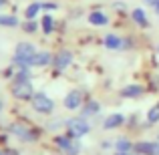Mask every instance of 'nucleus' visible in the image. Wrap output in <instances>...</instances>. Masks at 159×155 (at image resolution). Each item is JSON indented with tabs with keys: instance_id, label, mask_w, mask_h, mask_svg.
Segmentation results:
<instances>
[{
	"instance_id": "nucleus-1",
	"label": "nucleus",
	"mask_w": 159,
	"mask_h": 155,
	"mask_svg": "<svg viewBox=\"0 0 159 155\" xmlns=\"http://www.w3.org/2000/svg\"><path fill=\"white\" fill-rule=\"evenodd\" d=\"M36 52L39 51H36V47L32 43H18L14 48L12 62L16 65V69H30V61Z\"/></svg>"
},
{
	"instance_id": "nucleus-2",
	"label": "nucleus",
	"mask_w": 159,
	"mask_h": 155,
	"mask_svg": "<svg viewBox=\"0 0 159 155\" xmlns=\"http://www.w3.org/2000/svg\"><path fill=\"white\" fill-rule=\"evenodd\" d=\"M65 127H66V135H70L73 139H81V137L89 135V131H91L89 119L83 117V115L81 117H70L65 123Z\"/></svg>"
},
{
	"instance_id": "nucleus-3",
	"label": "nucleus",
	"mask_w": 159,
	"mask_h": 155,
	"mask_svg": "<svg viewBox=\"0 0 159 155\" xmlns=\"http://www.w3.org/2000/svg\"><path fill=\"white\" fill-rule=\"evenodd\" d=\"M30 105H32V109H34L36 113H40V115H51L54 111V101L47 93H34L32 99H30Z\"/></svg>"
},
{
	"instance_id": "nucleus-4",
	"label": "nucleus",
	"mask_w": 159,
	"mask_h": 155,
	"mask_svg": "<svg viewBox=\"0 0 159 155\" xmlns=\"http://www.w3.org/2000/svg\"><path fill=\"white\" fill-rule=\"evenodd\" d=\"M54 143H57V147L65 155H79L83 149V145L77 139H73L70 135H57L54 137Z\"/></svg>"
},
{
	"instance_id": "nucleus-5",
	"label": "nucleus",
	"mask_w": 159,
	"mask_h": 155,
	"mask_svg": "<svg viewBox=\"0 0 159 155\" xmlns=\"http://www.w3.org/2000/svg\"><path fill=\"white\" fill-rule=\"evenodd\" d=\"M10 135H14L16 139L22 141V143H32V141L36 139L34 133H32L26 125H22V123H12L10 125Z\"/></svg>"
},
{
	"instance_id": "nucleus-6",
	"label": "nucleus",
	"mask_w": 159,
	"mask_h": 155,
	"mask_svg": "<svg viewBox=\"0 0 159 155\" xmlns=\"http://www.w3.org/2000/svg\"><path fill=\"white\" fill-rule=\"evenodd\" d=\"M81 105H83V93L79 89L69 91L62 99V107L69 109V111H77V109H81Z\"/></svg>"
},
{
	"instance_id": "nucleus-7",
	"label": "nucleus",
	"mask_w": 159,
	"mask_h": 155,
	"mask_svg": "<svg viewBox=\"0 0 159 155\" xmlns=\"http://www.w3.org/2000/svg\"><path fill=\"white\" fill-rule=\"evenodd\" d=\"M12 95H14L16 99H26V101H30L32 95H34L32 81H28V83H14V85H12Z\"/></svg>"
},
{
	"instance_id": "nucleus-8",
	"label": "nucleus",
	"mask_w": 159,
	"mask_h": 155,
	"mask_svg": "<svg viewBox=\"0 0 159 155\" xmlns=\"http://www.w3.org/2000/svg\"><path fill=\"white\" fill-rule=\"evenodd\" d=\"M137 155H159V141H139L133 145Z\"/></svg>"
},
{
	"instance_id": "nucleus-9",
	"label": "nucleus",
	"mask_w": 159,
	"mask_h": 155,
	"mask_svg": "<svg viewBox=\"0 0 159 155\" xmlns=\"http://www.w3.org/2000/svg\"><path fill=\"white\" fill-rule=\"evenodd\" d=\"M70 62H73V52H70V51H61L57 57H54L52 65H54V69H57L58 73H62Z\"/></svg>"
},
{
	"instance_id": "nucleus-10",
	"label": "nucleus",
	"mask_w": 159,
	"mask_h": 155,
	"mask_svg": "<svg viewBox=\"0 0 159 155\" xmlns=\"http://www.w3.org/2000/svg\"><path fill=\"white\" fill-rule=\"evenodd\" d=\"M52 61H54V57L48 51H39L30 61V69L32 66H48V65H52Z\"/></svg>"
},
{
	"instance_id": "nucleus-11",
	"label": "nucleus",
	"mask_w": 159,
	"mask_h": 155,
	"mask_svg": "<svg viewBox=\"0 0 159 155\" xmlns=\"http://www.w3.org/2000/svg\"><path fill=\"white\" fill-rule=\"evenodd\" d=\"M105 47L109 51H121V48H127L129 43L123 40L121 36H117V34H107L105 36Z\"/></svg>"
},
{
	"instance_id": "nucleus-12",
	"label": "nucleus",
	"mask_w": 159,
	"mask_h": 155,
	"mask_svg": "<svg viewBox=\"0 0 159 155\" xmlns=\"http://www.w3.org/2000/svg\"><path fill=\"white\" fill-rule=\"evenodd\" d=\"M123 123H125V117L121 115V113H115V115H109L107 119L103 121V127L111 131V129H117V127H121Z\"/></svg>"
},
{
	"instance_id": "nucleus-13",
	"label": "nucleus",
	"mask_w": 159,
	"mask_h": 155,
	"mask_svg": "<svg viewBox=\"0 0 159 155\" xmlns=\"http://www.w3.org/2000/svg\"><path fill=\"white\" fill-rule=\"evenodd\" d=\"M121 95H123L125 99H135V97H141V95H143V87H141V85H127V87H123Z\"/></svg>"
},
{
	"instance_id": "nucleus-14",
	"label": "nucleus",
	"mask_w": 159,
	"mask_h": 155,
	"mask_svg": "<svg viewBox=\"0 0 159 155\" xmlns=\"http://www.w3.org/2000/svg\"><path fill=\"white\" fill-rule=\"evenodd\" d=\"M133 145H135V143H131L127 137H119V139L115 141V149H117L119 153H129V151H133Z\"/></svg>"
},
{
	"instance_id": "nucleus-15",
	"label": "nucleus",
	"mask_w": 159,
	"mask_h": 155,
	"mask_svg": "<svg viewBox=\"0 0 159 155\" xmlns=\"http://www.w3.org/2000/svg\"><path fill=\"white\" fill-rule=\"evenodd\" d=\"M131 18L135 20L139 26H147V24H149V18H147V14H145L143 8H135V10L131 12Z\"/></svg>"
},
{
	"instance_id": "nucleus-16",
	"label": "nucleus",
	"mask_w": 159,
	"mask_h": 155,
	"mask_svg": "<svg viewBox=\"0 0 159 155\" xmlns=\"http://www.w3.org/2000/svg\"><path fill=\"white\" fill-rule=\"evenodd\" d=\"M89 22L93 24V26H105V24L109 22V18L103 12H91L89 14Z\"/></svg>"
},
{
	"instance_id": "nucleus-17",
	"label": "nucleus",
	"mask_w": 159,
	"mask_h": 155,
	"mask_svg": "<svg viewBox=\"0 0 159 155\" xmlns=\"http://www.w3.org/2000/svg\"><path fill=\"white\" fill-rule=\"evenodd\" d=\"M101 111V105L97 101H91L85 105V109H83V117H91V115H97V113Z\"/></svg>"
},
{
	"instance_id": "nucleus-18",
	"label": "nucleus",
	"mask_w": 159,
	"mask_h": 155,
	"mask_svg": "<svg viewBox=\"0 0 159 155\" xmlns=\"http://www.w3.org/2000/svg\"><path fill=\"white\" fill-rule=\"evenodd\" d=\"M147 123H149V125L159 123V103H155V105H153V107L147 111Z\"/></svg>"
},
{
	"instance_id": "nucleus-19",
	"label": "nucleus",
	"mask_w": 159,
	"mask_h": 155,
	"mask_svg": "<svg viewBox=\"0 0 159 155\" xmlns=\"http://www.w3.org/2000/svg\"><path fill=\"white\" fill-rule=\"evenodd\" d=\"M18 24V18L10 14H0V26H16Z\"/></svg>"
},
{
	"instance_id": "nucleus-20",
	"label": "nucleus",
	"mask_w": 159,
	"mask_h": 155,
	"mask_svg": "<svg viewBox=\"0 0 159 155\" xmlns=\"http://www.w3.org/2000/svg\"><path fill=\"white\" fill-rule=\"evenodd\" d=\"M40 8H43V4H39V2H32L30 6H28L26 10H24V14H26V18H28V20H32V18H34L36 14H39V10H40Z\"/></svg>"
},
{
	"instance_id": "nucleus-21",
	"label": "nucleus",
	"mask_w": 159,
	"mask_h": 155,
	"mask_svg": "<svg viewBox=\"0 0 159 155\" xmlns=\"http://www.w3.org/2000/svg\"><path fill=\"white\" fill-rule=\"evenodd\" d=\"M43 30L47 32V34L54 30V20H52V16H48V14H47V16L43 18Z\"/></svg>"
},
{
	"instance_id": "nucleus-22",
	"label": "nucleus",
	"mask_w": 159,
	"mask_h": 155,
	"mask_svg": "<svg viewBox=\"0 0 159 155\" xmlns=\"http://www.w3.org/2000/svg\"><path fill=\"white\" fill-rule=\"evenodd\" d=\"M24 30H26V32H34V30H36V22H28V24H24Z\"/></svg>"
},
{
	"instance_id": "nucleus-23",
	"label": "nucleus",
	"mask_w": 159,
	"mask_h": 155,
	"mask_svg": "<svg viewBox=\"0 0 159 155\" xmlns=\"http://www.w3.org/2000/svg\"><path fill=\"white\" fill-rule=\"evenodd\" d=\"M43 8H44V10H54L57 4H54V2H47V4H43Z\"/></svg>"
},
{
	"instance_id": "nucleus-24",
	"label": "nucleus",
	"mask_w": 159,
	"mask_h": 155,
	"mask_svg": "<svg viewBox=\"0 0 159 155\" xmlns=\"http://www.w3.org/2000/svg\"><path fill=\"white\" fill-rule=\"evenodd\" d=\"M143 2H145V4H149V6H155L159 0H143Z\"/></svg>"
},
{
	"instance_id": "nucleus-25",
	"label": "nucleus",
	"mask_w": 159,
	"mask_h": 155,
	"mask_svg": "<svg viewBox=\"0 0 159 155\" xmlns=\"http://www.w3.org/2000/svg\"><path fill=\"white\" fill-rule=\"evenodd\" d=\"M115 155H137V153H135V151H129V153H119V151H117Z\"/></svg>"
},
{
	"instance_id": "nucleus-26",
	"label": "nucleus",
	"mask_w": 159,
	"mask_h": 155,
	"mask_svg": "<svg viewBox=\"0 0 159 155\" xmlns=\"http://www.w3.org/2000/svg\"><path fill=\"white\" fill-rule=\"evenodd\" d=\"M4 155H18L16 151H4Z\"/></svg>"
},
{
	"instance_id": "nucleus-27",
	"label": "nucleus",
	"mask_w": 159,
	"mask_h": 155,
	"mask_svg": "<svg viewBox=\"0 0 159 155\" xmlns=\"http://www.w3.org/2000/svg\"><path fill=\"white\" fill-rule=\"evenodd\" d=\"M153 8H155V12L159 14V2H157V4H155V6H153Z\"/></svg>"
},
{
	"instance_id": "nucleus-28",
	"label": "nucleus",
	"mask_w": 159,
	"mask_h": 155,
	"mask_svg": "<svg viewBox=\"0 0 159 155\" xmlns=\"http://www.w3.org/2000/svg\"><path fill=\"white\" fill-rule=\"evenodd\" d=\"M4 4H6V0H0V8H2V6H4Z\"/></svg>"
},
{
	"instance_id": "nucleus-29",
	"label": "nucleus",
	"mask_w": 159,
	"mask_h": 155,
	"mask_svg": "<svg viewBox=\"0 0 159 155\" xmlns=\"http://www.w3.org/2000/svg\"><path fill=\"white\" fill-rule=\"evenodd\" d=\"M2 109H4V103H2V101H0V111H2Z\"/></svg>"
},
{
	"instance_id": "nucleus-30",
	"label": "nucleus",
	"mask_w": 159,
	"mask_h": 155,
	"mask_svg": "<svg viewBox=\"0 0 159 155\" xmlns=\"http://www.w3.org/2000/svg\"><path fill=\"white\" fill-rule=\"evenodd\" d=\"M0 155H4V151H0Z\"/></svg>"
}]
</instances>
